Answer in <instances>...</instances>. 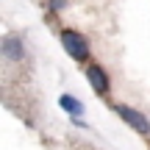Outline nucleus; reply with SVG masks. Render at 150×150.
Here are the masks:
<instances>
[{"label":"nucleus","mask_w":150,"mask_h":150,"mask_svg":"<svg viewBox=\"0 0 150 150\" xmlns=\"http://www.w3.org/2000/svg\"><path fill=\"white\" fill-rule=\"evenodd\" d=\"M111 108H114V114H117V117L122 120L128 128H134L136 134H142V136H150V120L139 111V108L125 106V103H114Z\"/></svg>","instance_id":"nucleus-1"},{"label":"nucleus","mask_w":150,"mask_h":150,"mask_svg":"<svg viewBox=\"0 0 150 150\" xmlns=\"http://www.w3.org/2000/svg\"><path fill=\"white\" fill-rule=\"evenodd\" d=\"M3 59L6 61H22L25 59V45L20 36H6L3 39Z\"/></svg>","instance_id":"nucleus-4"},{"label":"nucleus","mask_w":150,"mask_h":150,"mask_svg":"<svg viewBox=\"0 0 150 150\" xmlns=\"http://www.w3.org/2000/svg\"><path fill=\"white\" fill-rule=\"evenodd\" d=\"M47 6H50V11H56V14H59V11L67 8V0H47Z\"/></svg>","instance_id":"nucleus-6"},{"label":"nucleus","mask_w":150,"mask_h":150,"mask_svg":"<svg viewBox=\"0 0 150 150\" xmlns=\"http://www.w3.org/2000/svg\"><path fill=\"white\" fill-rule=\"evenodd\" d=\"M59 106L64 108L70 117H81V114H83V103H81L78 97H72V95H61L59 97Z\"/></svg>","instance_id":"nucleus-5"},{"label":"nucleus","mask_w":150,"mask_h":150,"mask_svg":"<svg viewBox=\"0 0 150 150\" xmlns=\"http://www.w3.org/2000/svg\"><path fill=\"white\" fill-rule=\"evenodd\" d=\"M61 47L67 50V56H72L75 61H86L89 59V39L83 33L72 31V28H64L61 31Z\"/></svg>","instance_id":"nucleus-2"},{"label":"nucleus","mask_w":150,"mask_h":150,"mask_svg":"<svg viewBox=\"0 0 150 150\" xmlns=\"http://www.w3.org/2000/svg\"><path fill=\"white\" fill-rule=\"evenodd\" d=\"M83 72H86V81H89V86L95 89V95H106V92L111 89V81H108V72L103 70L100 64H92V61H89Z\"/></svg>","instance_id":"nucleus-3"}]
</instances>
